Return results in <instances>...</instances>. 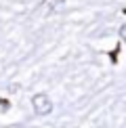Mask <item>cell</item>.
I'll list each match as a JSON object with an SVG mask.
<instances>
[{"mask_svg": "<svg viewBox=\"0 0 126 128\" xmlns=\"http://www.w3.org/2000/svg\"><path fill=\"white\" fill-rule=\"evenodd\" d=\"M32 107H34V114L36 116H48L52 111V101L46 92H36L34 97H32Z\"/></svg>", "mask_w": 126, "mask_h": 128, "instance_id": "6da1fadb", "label": "cell"}, {"mask_svg": "<svg viewBox=\"0 0 126 128\" xmlns=\"http://www.w3.org/2000/svg\"><path fill=\"white\" fill-rule=\"evenodd\" d=\"M118 34H120V40H124V42H126V23L122 25V28H120V32H118Z\"/></svg>", "mask_w": 126, "mask_h": 128, "instance_id": "7a4b0ae2", "label": "cell"}]
</instances>
